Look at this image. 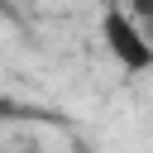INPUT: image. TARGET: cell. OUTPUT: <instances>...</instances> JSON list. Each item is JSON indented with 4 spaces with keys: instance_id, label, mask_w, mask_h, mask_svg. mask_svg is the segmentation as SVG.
Wrapping results in <instances>:
<instances>
[{
    "instance_id": "7a4b0ae2",
    "label": "cell",
    "mask_w": 153,
    "mask_h": 153,
    "mask_svg": "<svg viewBox=\"0 0 153 153\" xmlns=\"http://www.w3.org/2000/svg\"><path fill=\"white\" fill-rule=\"evenodd\" d=\"M43 110H33V105H19V100H10V96H0V120H38Z\"/></svg>"
},
{
    "instance_id": "3957f363",
    "label": "cell",
    "mask_w": 153,
    "mask_h": 153,
    "mask_svg": "<svg viewBox=\"0 0 153 153\" xmlns=\"http://www.w3.org/2000/svg\"><path fill=\"white\" fill-rule=\"evenodd\" d=\"M129 14H134V24L148 33V43H153V0H129Z\"/></svg>"
},
{
    "instance_id": "277c9868",
    "label": "cell",
    "mask_w": 153,
    "mask_h": 153,
    "mask_svg": "<svg viewBox=\"0 0 153 153\" xmlns=\"http://www.w3.org/2000/svg\"><path fill=\"white\" fill-rule=\"evenodd\" d=\"M0 14H10V0H0Z\"/></svg>"
},
{
    "instance_id": "6da1fadb",
    "label": "cell",
    "mask_w": 153,
    "mask_h": 153,
    "mask_svg": "<svg viewBox=\"0 0 153 153\" xmlns=\"http://www.w3.org/2000/svg\"><path fill=\"white\" fill-rule=\"evenodd\" d=\"M100 38H105V48H110V57L124 67V72H153V43H148V33L134 24V14L129 10H105L100 14Z\"/></svg>"
}]
</instances>
